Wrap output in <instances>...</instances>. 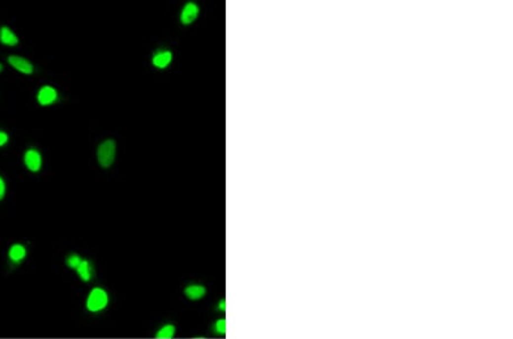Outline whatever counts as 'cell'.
<instances>
[{
    "label": "cell",
    "mask_w": 513,
    "mask_h": 339,
    "mask_svg": "<svg viewBox=\"0 0 513 339\" xmlns=\"http://www.w3.org/2000/svg\"><path fill=\"white\" fill-rule=\"evenodd\" d=\"M110 304V295L103 287H94L87 295L86 309L90 313H101L108 308Z\"/></svg>",
    "instance_id": "obj_1"
},
{
    "label": "cell",
    "mask_w": 513,
    "mask_h": 339,
    "mask_svg": "<svg viewBox=\"0 0 513 339\" xmlns=\"http://www.w3.org/2000/svg\"><path fill=\"white\" fill-rule=\"evenodd\" d=\"M116 158V143L113 139H108L102 143L97 151V159L102 167L108 168L113 164Z\"/></svg>",
    "instance_id": "obj_2"
},
{
    "label": "cell",
    "mask_w": 513,
    "mask_h": 339,
    "mask_svg": "<svg viewBox=\"0 0 513 339\" xmlns=\"http://www.w3.org/2000/svg\"><path fill=\"white\" fill-rule=\"evenodd\" d=\"M183 293L184 296H185L188 300L198 301L206 296L208 289H206V287L204 285H202V283L192 282L184 287Z\"/></svg>",
    "instance_id": "obj_3"
},
{
    "label": "cell",
    "mask_w": 513,
    "mask_h": 339,
    "mask_svg": "<svg viewBox=\"0 0 513 339\" xmlns=\"http://www.w3.org/2000/svg\"><path fill=\"white\" fill-rule=\"evenodd\" d=\"M8 63L12 65L13 68H15L17 71L24 73V75H31L33 72V65L31 64V62L22 56L12 55V56L8 57Z\"/></svg>",
    "instance_id": "obj_4"
},
{
    "label": "cell",
    "mask_w": 513,
    "mask_h": 339,
    "mask_svg": "<svg viewBox=\"0 0 513 339\" xmlns=\"http://www.w3.org/2000/svg\"><path fill=\"white\" fill-rule=\"evenodd\" d=\"M77 274H78L79 279L82 282H90L94 278V271H93V265L90 264L89 260L82 259L78 267L76 268Z\"/></svg>",
    "instance_id": "obj_5"
},
{
    "label": "cell",
    "mask_w": 513,
    "mask_h": 339,
    "mask_svg": "<svg viewBox=\"0 0 513 339\" xmlns=\"http://www.w3.org/2000/svg\"><path fill=\"white\" fill-rule=\"evenodd\" d=\"M177 327L172 322H165L161 327L158 328V330L154 334L156 339H172L176 337Z\"/></svg>",
    "instance_id": "obj_6"
},
{
    "label": "cell",
    "mask_w": 513,
    "mask_h": 339,
    "mask_svg": "<svg viewBox=\"0 0 513 339\" xmlns=\"http://www.w3.org/2000/svg\"><path fill=\"white\" fill-rule=\"evenodd\" d=\"M24 161L27 167L30 169L31 171H38L41 166V157L38 151L36 150H29L27 151L24 156Z\"/></svg>",
    "instance_id": "obj_7"
},
{
    "label": "cell",
    "mask_w": 513,
    "mask_h": 339,
    "mask_svg": "<svg viewBox=\"0 0 513 339\" xmlns=\"http://www.w3.org/2000/svg\"><path fill=\"white\" fill-rule=\"evenodd\" d=\"M57 97L56 90L50 86H45L40 89L38 94V102L41 105H49L51 103L55 102V99Z\"/></svg>",
    "instance_id": "obj_8"
},
{
    "label": "cell",
    "mask_w": 513,
    "mask_h": 339,
    "mask_svg": "<svg viewBox=\"0 0 513 339\" xmlns=\"http://www.w3.org/2000/svg\"><path fill=\"white\" fill-rule=\"evenodd\" d=\"M25 256H27V249H25L24 246L20 245V243L13 245L9 248L8 257L13 264H20L21 261L25 258Z\"/></svg>",
    "instance_id": "obj_9"
},
{
    "label": "cell",
    "mask_w": 513,
    "mask_h": 339,
    "mask_svg": "<svg viewBox=\"0 0 513 339\" xmlns=\"http://www.w3.org/2000/svg\"><path fill=\"white\" fill-rule=\"evenodd\" d=\"M198 7L193 2L187 3L182 13V22L184 24H190L197 17Z\"/></svg>",
    "instance_id": "obj_10"
},
{
    "label": "cell",
    "mask_w": 513,
    "mask_h": 339,
    "mask_svg": "<svg viewBox=\"0 0 513 339\" xmlns=\"http://www.w3.org/2000/svg\"><path fill=\"white\" fill-rule=\"evenodd\" d=\"M0 42L5 43V45L15 46L18 42V39L10 29L3 27L1 28V30H0Z\"/></svg>",
    "instance_id": "obj_11"
},
{
    "label": "cell",
    "mask_w": 513,
    "mask_h": 339,
    "mask_svg": "<svg viewBox=\"0 0 513 339\" xmlns=\"http://www.w3.org/2000/svg\"><path fill=\"white\" fill-rule=\"evenodd\" d=\"M211 333L217 337H224L226 335V319L218 318L211 326Z\"/></svg>",
    "instance_id": "obj_12"
},
{
    "label": "cell",
    "mask_w": 513,
    "mask_h": 339,
    "mask_svg": "<svg viewBox=\"0 0 513 339\" xmlns=\"http://www.w3.org/2000/svg\"><path fill=\"white\" fill-rule=\"evenodd\" d=\"M171 62V53L170 51H162L156 55V57L153 58V64L158 66V68L163 69L165 66Z\"/></svg>",
    "instance_id": "obj_13"
},
{
    "label": "cell",
    "mask_w": 513,
    "mask_h": 339,
    "mask_svg": "<svg viewBox=\"0 0 513 339\" xmlns=\"http://www.w3.org/2000/svg\"><path fill=\"white\" fill-rule=\"evenodd\" d=\"M81 260H82V258H81L79 255H77V254H72V255H70L68 258H66L65 263H66V265H68L70 268H72V270H76V268L80 265Z\"/></svg>",
    "instance_id": "obj_14"
},
{
    "label": "cell",
    "mask_w": 513,
    "mask_h": 339,
    "mask_svg": "<svg viewBox=\"0 0 513 339\" xmlns=\"http://www.w3.org/2000/svg\"><path fill=\"white\" fill-rule=\"evenodd\" d=\"M216 309H217V312H221V313H224L225 311H226V299H225V298H221V299L218 300V303L216 305Z\"/></svg>",
    "instance_id": "obj_15"
},
{
    "label": "cell",
    "mask_w": 513,
    "mask_h": 339,
    "mask_svg": "<svg viewBox=\"0 0 513 339\" xmlns=\"http://www.w3.org/2000/svg\"><path fill=\"white\" fill-rule=\"evenodd\" d=\"M7 141H8V136H7L6 132L0 131V146L5 145Z\"/></svg>",
    "instance_id": "obj_16"
},
{
    "label": "cell",
    "mask_w": 513,
    "mask_h": 339,
    "mask_svg": "<svg viewBox=\"0 0 513 339\" xmlns=\"http://www.w3.org/2000/svg\"><path fill=\"white\" fill-rule=\"evenodd\" d=\"M5 190H6L5 183H3L2 178L0 177V200H1V199L3 198V195H5Z\"/></svg>",
    "instance_id": "obj_17"
},
{
    "label": "cell",
    "mask_w": 513,
    "mask_h": 339,
    "mask_svg": "<svg viewBox=\"0 0 513 339\" xmlns=\"http://www.w3.org/2000/svg\"><path fill=\"white\" fill-rule=\"evenodd\" d=\"M1 71H2V65L0 64V72H1Z\"/></svg>",
    "instance_id": "obj_18"
}]
</instances>
